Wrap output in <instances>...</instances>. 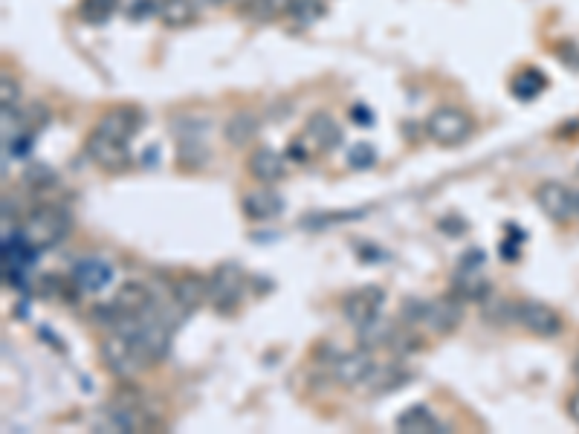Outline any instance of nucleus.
Returning a JSON list of instances; mask_svg holds the SVG:
<instances>
[{
	"mask_svg": "<svg viewBox=\"0 0 579 434\" xmlns=\"http://www.w3.org/2000/svg\"><path fill=\"white\" fill-rule=\"evenodd\" d=\"M160 12V3L157 0H137V6L131 9V15L142 21V18H148V15H157Z\"/></svg>",
	"mask_w": 579,
	"mask_h": 434,
	"instance_id": "obj_31",
	"label": "nucleus"
},
{
	"mask_svg": "<svg viewBox=\"0 0 579 434\" xmlns=\"http://www.w3.org/2000/svg\"><path fill=\"white\" fill-rule=\"evenodd\" d=\"M18 96H21L18 82H15L12 76H3V79H0V105H3V108H12V105H18Z\"/></svg>",
	"mask_w": 579,
	"mask_h": 434,
	"instance_id": "obj_30",
	"label": "nucleus"
},
{
	"mask_svg": "<svg viewBox=\"0 0 579 434\" xmlns=\"http://www.w3.org/2000/svg\"><path fill=\"white\" fill-rule=\"evenodd\" d=\"M516 322L527 330V333H533V336H542V339H553V336H559L562 333V316H559V310H553L551 304H545V301H519L516 304Z\"/></svg>",
	"mask_w": 579,
	"mask_h": 434,
	"instance_id": "obj_6",
	"label": "nucleus"
},
{
	"mask_svg": "<svg viewBox=\"0 0 579 434\" xmlns=\"http://www.w3.org/2000/svg\"><path fill=\"white\" fill-rule=\"evenodd\" d=\"M247 171L252 180H258V183H264V186H273L278 180H284L287 165H284V157H281L278 151H273L270 145H261V148H255V151L249 154Z\"/></svg>",
	"mask_w": 579,
	"mask_h": 434,
	"instance_id": "obj_14",
	"label": "nucleus"
},
{
	"mask_svg": "<svg viewBox=\"0 0 579 434\" xmlns=\"http://www.w3.org/2000/svg\"><path fill=\"white\" fill-rule=\"evenodd\" d=\"M574 377L579 380V356H577V362H574Z\"/></svg>",
	"mask_w": 579,
	"mask_h": 434,
	"instance_id": "obj_35",
	"label": "nucleus"
},
{
	"mask_svg": "<svg viewBox=\"0 0 579 434\" xmlns=\"http://www.w3.org/2000/svg\"><path fill=\"white\" fill-rule=\"evenodd\" d=\"M548 90V76L536 67H524L513 76L510 82V93L519 99V102H533L536 96H542Z\"/></svg>",
	"mask_w": 579,
	"mask_h": 434,
	"instance_id": "obj_22",
	"label": "nucleus"
},
{
	"mask_svg": "<svg viewBox=\"0 0 579 434\" xmlns=\"http://www.w3.org/2000/svg\"><path fill=\"white\" fill-rule=\"evenodd\" d=\"M261 134V116L255 113V110H235L226 122H223V139L232 145V148H238V151H244L249 148L255 139Z\"/></svg>",
	"mask_w": 579,
	"mask_h": 434,
	"instance_id": "obj_13",
	"label": "nucleus"
},
{
	"mask_svg": "<svg viewBox=\"0 0 579 434\" xmlns=\"http://www.w3.org/2000/svg\"><path fill=\"white\" fill-rule=\"evenodd\" d=\"M197 3L194 0H160V12L157 18L163 21L168 29H186L197 21Z\"/></svg>",
	"mask_w": 579,
	"mask_h": 434,
	"instance_id": "obj_21",
	"label": "nucleus"
},
{
	"mask_svg": "<svg viewBox=\"0 0 579 434\" xmlns=\"http://www.w3.org/2000/svg\"><path fill=\"white\" fill-rule=\"evenodd\" d=\"M293 3H296V0H258L249 15H252L255 21H261V24H264V21H278V18L290 15Z\"/></svg>",
	"mask_w": 579,
	"mask_h": 434,
	"instance_id": "obj_28",
	"label": "nucleus"
},
{
	"mask_svg": "<svg viewBox=\"0 0 579 434\" xmlns=\"http://www.w3.org/2000/svg\"><path fill=\"white\" fill-rule=\"evenodd\" d=\"M241 212L255 223H270L284 212V197L273 189H258L244 194L241 200Z\"/></svg>",
	"mask_w": 579,
	"mask_h": 434,
	"instance_id": "obj_16",
	"label": "nucleus"
},
{
	"mask_svg": "<svg viewBox=\"0 0 579 434\" xmlns=\"http://www.w3.org/2000/svg\"><path fill=\"white\" fill-rule=\"evenodd\" d=\"M577 215H579V191H577Z\"/></svg>",
	"mask_w": 579,
	"mask_h": 434,
	"instance_id": "obj_36",
	"label": "nucleus"
},
{
	"mask_svg": "<svg viewBox=\"0 0 579 434\" xmlns=\"http://www.w3.org/2000/svg\"><path fill=\"white\" fill-rule=\"evenodd\" d=\"M21 180L32 194H47L58 186V174L47 163H29L21 174Z\"/></svg>",
	"mask_w": 579,
	"mask_h": 434,
	"instance_id": "obj_25",
	"label": "nucleus"
},
{
	"mask_svg": "<svg viewBox=\"0 0 579 434\" xmlns=\"http://www.w3.org/2000/svg\"><path fill=\"white\" fill-rule=\"evenodd\" d=\"M84 154L90 157V163L99 165L108 174H122L134 163L131 154V142H122L111 134H102L99 128H93L87 139H84Z\"/></svg>",
	"mask_w": 579,
	"mask_h": 434,
	"instance_id": "obj_4",
	"label": "nucleus"
},
{
	"mask_svg": "<svg viewBox=\"0 0 579 434\" xmlns=\"http://www.w3.org/2000/svg\"><path fill=\"white\" fill-rule=\"evenodd\" d=\"M351 119H354V122H362V125H371V122H374V116L365 110V105H354V110H351Z\"/></svg>",
	"mask_w": 579,
	"mask_h": 434,
	"instance_id": "obj_33",
	"label": "nucleus"
},
{
	"mask_svg": "<svg viewBox=\"0 0 579 434\" xmlns=\"http://www.w3.org/2000/svg\"><path fill=\"white\" fill-rule=\"evenodd\" d=\"M304 139L316 151H333V148L342 145V128L336 125L331 113H313L304 125Z\"/></svg>",
	"mask_w": 579,
	"mask_h": 434,
	"instance_id": "obj_18",
	"label": "nucleus"
},
{
	"mask_svg": "<svg viewBox=\"0 0 579 434\" xmlns=\"http://www.w3.org/2000/svg\"><path fill=\"white\" fill-rule=\"evenodd\" d=\"M464 322V301L458 299L455 293L441 296L435 301H426V313H423V325L429 327L432 333L446 336V333H455Z\"/></svg>",
	"mask_w": 579,
	"mask_h": 434,
	"instance_id": "obj_10",
	"label": "nucleus"
},
{
	"mask_svg": "<svg viewBox=\"0 0 579 434\" xmlns=\"http://www.w3.org/2000/svg\"><path fill=\"white\" fill-rule=\"evenodd\" d=\"M568 417H571V420L579 426V388L571 394V397H568Z\"/></svg>",
	"mask_w": 579,
	"mask_h": 434,
	"instance_id": "obj_34",
	"label": "nucleus"
},
{
	"mask_svg": "<svg viewBox=\"0 0 579 434\" xmlns=\"http://www.w3.org/2000/svg\"><path fill=\"white\" fill-rule=\"evenodd\" d=\"M113 304L122 316H148L154 313V293L142 281H128L113 293Z\"/></svg>",
	"mask_w": 579,
	"mask_h": 434,
	"instance_id": "obj_15",
	"label": "nucleus"
},
{
	"mask_svg": "<svg viewBox=\"0 0 579 434\" xmlns=\"http://www.w3.org/2000/svg\"><path fill=\"white\" fill-rule=\"evenodd\" d=\"M96 128H99L102 134H111L116 136V139H122V142H131V139L139 134V128H142V113H139L137 108L122 105V108L108 110V113L96 122Z\"/></svg>",
	"mask_w": 579,
	"mask_h": 434,
	"instance_id": "obj_17",
	"label": "nucleus"
},
{
	"mask_svg": "<svg viewBox=\"0 0 579 434\" xmlns=\"http://www.w3.org/2000/svg\"><path fill=\"white\" fill-rule=\"evenodd\" d=\"M394 333H397V327L391 325L388 319H383V316H377V319H371V322L357 327L359 342H362V348H368V351L383 348V345L388 348L391 339H394Z\"/></svg>",
	"mask_w": 579,
	"mask_h": 434,
	"instance_id": "obj_23",
	"label": "nucleus"
},
{
	"mask_svg": "<svg viewBox=\"0 0 579 434\" xmlns=\"http://www.w3.org/2000/svg\"><path fill=\"white\" fill-rule=\"evenodd\" d=\"M223 3H226L229 9H235V12H244V15H249V12L255 9V3H258V0H223Z\"/></svg>",
	"mask_w": 579,
	"mask_h": 434,
	"instance_id": "obj_32",
	"label": "nucleus"
},
{
	"mask_svg": "<svg viewBox=\"0 0 579 434\" xmlns=\"http://www.w3.org/2000/svg\"><path fill=\"white\" fill-rule=\"evenodd\" d=\"M472 134H475V119L467 110L455 108V105H441L426 119V136L438 148H461Z\"/></svg>",
	"mask_w": 579,
	"mask_h": 434,
	"instance_id": "obj_2",
	"label": "nucleus"
},
{
	"mask_svg": "<svg viewBox=\"0 0 579 434\" xmlns=\"http://www.w3.org/2000/svg\"><path fill=\"white\" fill-rule=\"evenodd\" d=\"M171 301L177 304V310H180L183 316L200 310L203 304H209V278H206V275H197V272H183V275L174 278V284H171Z\"/></svg>",
	"mask_w": 579,
	"mask_h": 434,
	"instance_id": "obj_11",
	"label": "nucleus"
},
{
	"mask_svg": "<svg viewBox=\"0 0 579 434\" xmlns=\"http://www.w3.org/2000/svg\"><path fill=\"white\" fill-rule=\"evenodd\" d=\"M397 432L403 434H446V426L435 417V411L426 406H409L403 414H397L394 420Z\"/></svg>",
	"mask_w": 579,
	"mask_h": 434,
	"instance_id": "obj_19",
	"label": "nucleus"
},
{
	"mask_svg": "<svg viewBox=\"0 0 579 434\" xmlns=\"http://www.w3.org/2000/svg\"><path fill=\"white\" fill-rule=\"evenodd\" d=\"M119 9V0H79V18L87 27L108 24Z\"/></svg>",
	"mask_w": 579,
	"mask_h": 434,
	"instance_id": "obj_26",
	"label": "nucleus"
},
{
	"mask_svg": "<svg viewBox=\"0 0 579 434\" xmlns=\"http://www.w3.org/2000/svg\"><path fill=\"white\" fill-rule=\"evenodd\" d=\"M247 293V281H244V270L238 264H221L209 275V304L215 313L229 316L241 307Z\"/></svg>",
	"mask_w": 579,
	"mask_h": 434,
	"instance_id": "obj_3",
	"label": "nucleus"
},
{
	"mask_svg": "<svg viewBox=\"0 0 579 434\" xmlns=\"http://www.w3.org/2000/svg\"><path fill=\"white\" fill-rule=\"evenodd\" d=\"M328 15V3L325 0H296L290 9V21H296L299 27H313Z\"/></svg>",
	"mask_w": 579,
	"mask_h": 434,
	"instance_id": "obj_27",
	"label": "nucleus"
},
{
	"mask_svg": "<svg viewBox=\"0 0 579 434\" xmlns=\"http://www.w3.org/2000/svg\"><path fill=\"white\" fill-rule=\"evenodd\" d=\"M113 278V270L105 264V261H99V258H87V261H79L76 267H73V281H76V287L79 290H87V293H99L102 287H108Z\"/></svg>",
	"mask_w": 579,
	"mask_h": 434,
	"instance_id": "obj_20",
	"label": "nucleus"
},
{
	"mask_svg": "<svg viewBox=\"0 0 579 434\" xmlns=\"http://www.w3.org/2000/svg\"><path fill=\"white\" fill-rule=\"evenodd\" d=\"M102 356H105L108 368H111L119 380H134V377H137V371H142V362H139V356H137V351H134V345H131V339H128V336H122V333H116V330H113L111 336L102 342Z\"/></svg>",
	"mask_w": 579,
	"mask_h": 434,
	"instance_id": "obj_9",
	"label": "nucleus"
},
{
	"mask_svg": "<svg viewBox=\"0 0 579 434\" xmlns=\"http://www.w3.org/2000/svg\"><path fill=\"white\" fill-rule=\"evenodd\" d=\"M374 163H377V151H374V145H368V142H359V145H354V148L348 151V165H351V168L365 171V168H371Z\"/></svg>",
	"mask_w": 579,
	"mask_h": 434,
	"instance_id": "obj_29",
	"label": "nucleus"
},
{
	"mask_svg": "<svg viewBox=\"0 0 579 434\" xmlns=\"http://www.w3.org/2000/svg\"><path fill=\"white\" fill-rule=\"evenodd\" d=\"M533 200L539 206V212L553 220V223H568L577 215V191L568 189L559 180H545L533 191Z\"/></svg>",
	"mask_w": 579,
	"mask_h": 434,
	"instance_id": "obj_5",
	"label": "nucleus"
},
{
	"mask_svg": "<svg viewBox=\"0 0 579 434\" xmlns=\"http://www.w3.org/2000/svg\"><path fill=\"white\" fill-rule=\"evenodd\" d=\"M177 163H180V168H186V171H197V168H203V165L209 163V148L197 139V134H180V142H177Z\"/></svg>",
	"mask_w": 579,
	"mask_h": 434,
	"instance_id": "obj_24",
	"label": "nucleus"
},
{
	"mask_svg": "<svg viewBox=\"0 0 579 434\" xmlns=\"http://www.w3.org/2000/svg\"><path fill=\"white\" fill-rule=\"evenodd\" d=\"M73 229V215L58 206V203H41L35 206L21 226V238L27 241L32 249H50V246L61 244Z\"/></svg>",
	"mask_w": 579,
	"mask_h": 434,
	"instance_id": "obj_1",
	"label": "nucleus"
},
{
	"mask_svg": "<svg viewBox=\"0 0 579 434\" xmlns=\"http://www.w3.org/2000/svg\"><path fill=\"white\" fill-rule=\"evenodd\" d=\"M383 304H386V290L377 287V284H368V287H359V290L348 293L342 299V316L354 327H359L371 322V319H377Z\"/></svg>",
	"mask_w": 579,
	"mask_h": 434,
	"instance_id": "obj_7",
	"label": "nucleus"
},
{
	"mask_svg": "<svg viewBox=\"0 0 579 434\" xmlns=\"http://www.w3.org/2000/svg\"><path fill=\"white\" fill-rule=\"evenodd\" d=\"M374 368H377L374 353L368 351V348H362V351L339 353L333 359L331 374L333 380L339 382V385H345V388H357V385L362 388L368 382V377L374 374Z\"/></svg>",
	"mask_w": 579,
	"mask_h": 434,
	"instance_id": "obj_8",
	"label": "nucleus"
},
{
	"mask_svg": "<svg viewBox=\"0 0 579 434\" xmlns=\"http://www.w3.org/2000/svg\"><path fill=\"white\" fill-rule=\"evenodd\" d=\"M452 293L461 301H478V304H484V301L493 299V284H490V278L484 275L481 267H475V264H458V270L452 275Z\"/></svg>",
	"mask_w": 579,
	"mask_h": 434,
	"instance_id": "obj_12",
	"label": "nucleus"
}]
</instances>
